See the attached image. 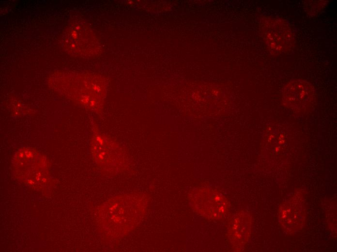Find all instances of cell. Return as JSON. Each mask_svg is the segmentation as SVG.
Wrapping results in <instances>:
<instances>
[{"label":"cell","instance_id":"6da1fadb","mask_svg":"<svg viewBox=\"0 0 337 252\" xmlns=\"http://www.w3.org/2000/svg\"><path fill=\"white\" fill-rule=\"evenodd\" d=\"M144 196L126 194L114 199L109 207L110 223L115 228V236L120 237L135 227L142 218L147 205Z\"/></svg>","mask_w":337,"mask_h":252},{"label":"cell","instance_id":"7a4b0ae2","mask_svg":"<svg viewBox=\"0 0 337 252\" xmlns=\"http://www.w3.org/2000/svg\"><path fill=\"white\" fill-rule=\"evenodd\" d=\"M188 199L195 212L210 219L223 218L229 208L226 197L218 190L212 188H194L189 192Z\"/></svg>","mask_w":337,"mask_h":252},{"label":"cell","instance_id":"3957f363","mask_svg":"<svg viewBox=\"0 0 337 252\" xmlns=\"http://www.w3.org/2000/svg\"><path fill=\"white\" fill-rule=\"evenodd\" d=\"M262 31L268 48L273 54H284L293 47V33L284 20L268 17L263 22Z\"/></svg>","mask_w":337,"mask_h":252},{"label":"cell","instance_id":"277c9868","mask_svg":"<svg viewBox=\"0 0 337 252\" xmlns=\"http://www.w3.org/2000/svg\"><path fill=\"white\" fill-rule=\"evenodd\" d=\"M283 104L290 109L303 112L309 108L315 99L313 86L302 79H295L289 82L282 93Z\"/></svg>","mask_w":337,"mask_h":252},{"label":"cell","instance_id":"5b68a950","mask_svg":"<svg viewBox=\"0 0 337 252\" xmlns=\"http://www.w3.org/2000/svg\"><path fill=\"white\" fill-rule=\"evenodd\" d=\"M278 220L284 229L290 234L301 229L305 223V213L300 196L294 195L281 204Z\"/></svg>","mask_w":337,"mask_h":252},{"label":"cell","instance_id":"8992f818","mask_svg":"<svg viewBox=\"0 0 337 252\" xmlns=\"http://www.w3.org/2000/svg\"><path fill=\"white\" fill-rule=\"evenodd\" d=\"M251 218L245 211L236 213L229 223L228 238L234 249L242 250L247 242L251 233Z\"/></svg>","mask_w":337,"mask_h":252}]
</instances>
